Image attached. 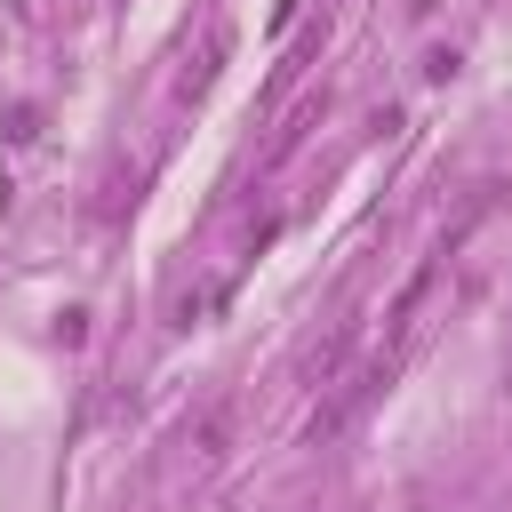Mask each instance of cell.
I'll return each mask as SVG.
<instances>
[{
    "label": "cell",
    "instance_id": "cell-1",
    "mask_svg": "<svg viewBox=\"0 0 512 512\" xmlns=\"http://www.w3.org/2000/svg\"><path fill=\"white\" fill-rule=\"evenodd\" d=\"M392 376H400V360H384V352H368L360 368H344L336 384H320V408H312V424H304V440H312V448H328V440H344V432H352V416H360V408H368V400H376V392H384Z\"/></svg>",
    "mask_w": 512,
    "mask_h": 512
},
{
    "label": "cell",
    "instance_id": "cell-2",
    "mask_svg": "<svg viewBox=\"0 0 512 512\" xmlns=\"http://www.w3.org/2000/svg\"><path fill=\"white\" fill-rule=\"evenodd\" d=\"M240 432H248V400L240 392H216V400H200L192 416H184V464L192 472H224L232 464V448H240Z\"/></svg>",
    "mask_w": 512,
    "mask_h": 512
},
{
    "label": "cell",
    "instance_id": "cell-3",
    "mask_svg": "<svg viewBox=\"0 0 512 512\" xmlns=\"http://www.w3.org/2000/svg\"><path fill=\"white\" fill-rule=\"evenodd\" d=\"M440 272H448V248H440V256H424V264L400 280V296L384 304V344H376L384 360H408V352H416V336H424V304L440 296Z\"/></svg>",
    "mask_w": 512,
    "mask_h": 512
},
{
    "label": "cell",
    "instance_id": "cell-4",
    "mask_svg": "<svg viewBox=\"0 0 512 512\" xmlns=\"http://www.w3.org/2000/svg\"><path fill=\"white\" fill-rule=\"evenodd\" d=\"M352 344H360V320H336V328L304 352V384H336V376L352 368Z\"/></svg>",
    "mask_w": 512,
    "mask_h": 512
},
{
    "label": "cell",
    "instance_id": "cell-5",
    "mask_svg": "<svg viewBox=\"0 0 512 512\" xmlns=\"http://www.w3.org/2000/svg\"><path fill=\"white\" fill-rule=\"evenodd\" d=\"M320 112H328V96H296V104H288V120H280V136L264 144V168H280V160H288V152L320 128Z\"/></svg>",
    "mask_w": 512,
    "mask_h": 512
},
{
    "label": "cell",
    "instance_id": "cell-6",
    "mask_svg": "<svg viewBox=\"0 0 512 512\" xmlns=\"http://www.w3.org/2000/svg\"><path fill=\"white\" fill-rule=\"evenodd\" d=\"M224 56H232V24H208V48H200V64H184L176 96H208V88H216V72H224Z\"/></svg>",
    "mask_w": 512,
    "mask_h": 512
},
{
    "label": "cell",
    "instance_id": "cell-7",
    "mask_svg": "<svg viewBox=\"0 0 512 512\" xmlns=\"http://www.w3.org/2000/svg\"><path fill=\"white\" fill-rule=\"evenodd\" d=\"M504 392H512V376H504Z\"/></svg>",
    "mask_w": 512,
    "mask_h": 512
}]
</instances>
